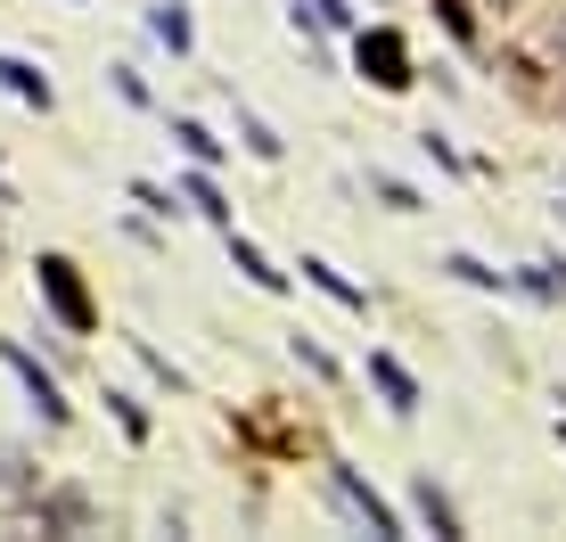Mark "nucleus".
Instances as JSON below:
<instances>
[{"label": "nucleus", "mask_w": 566, "mask_h": 542, "mask_svg": "<svg viewBox=\"0 0 566 542\" xmlns=\"http://www.w3.org/2000/svg\"><path fill=\"white\" fill-rule=\"evenodd\" d=\"M0 91H17V100H25V107H42V115H50V100H57V91H50V74H42V66H25V58H0Z\"/></svg>", "instance_id": "obj_8"}, {"label": "nucleus", "mask_w": 566, "mask_h": 542, "mask_svg": "<svg viewBox=\"0 0 566 542\" xmlns=\"http://www.w3.org/2000/svg\"><path fill=\"white\" fill-rule=\"evenodd\" d=\"M230 271H247L263 296H280V288H287V271H271V263H263V247H255V239H239V230H230Z\"/></svg>", "instance_id": "obj_10"}, {"label": "nucleus", "mask_w": 566, "mask_h": 542, "mask_svg": "<svg viewBox=\"0 0 566 542\" xmlns=\"http://www.w3.org/2000/svg\"><path fill=\"white\" fill-rule=\"evenodd\" d=\"M525 0H476V17H517Z\"/></svg>", "instance_id": "obj_23"}, {"label": "nucleus", "mask_w": 566, "mask_h": 542, "mask_svg": "<svg viewBox=\"0 0 566 542\" xmlns=\"http://www.w3.org/2000/svg\"><path fill=\"white\" fill-rule=\"evenodd\" d=\"M132 354L148 362V378H156V386H172V395H181V386H189V378H181V371H172V362H165V354H156V345H148V337H132Z\"/></svg>", "instance_id": "obj_18"}, {"label": "nucleus", "mask_w": 566, "mask_h": 542, "mask_svg": "<svg viewBox=\"0 0 566 542\" xmlns=\"http://www.w3.org/2000/svg\"><path fill=\"white\" fill-rule=\"evenodd\" d=\"M419 148H427V157H436L443 173H468V157H460V148H452V140H443V132H436V124H427V132H419Z\"/></svg>", "instance_id": "obj_20"}, {"label": "nucleus", "mask_w": 566, "mask_h": 542, "mask_svg": "<svg viewBox=\"0 0 566 542\" xmlns=\"http://www.w3.org/2000/svg\"><path fill=\"white\" fill-rule=\"evenodd\" d=\"M558 444H566V419H558Z\"/></svg>", "instance_id": "obj_25"}, {"label": "nucleus", "mask_w": 566, "mask_h": 542, "mask_svg": "<svg viewBox=\"0 0 566 542\" xmlns=\"http://www.w3.org/2000/svg\"><path fill=\"white\" fill-rule=\"evenodd\" d=\"M33 288H42V304L57 313V329H66V337H91V329H99V313H91V288H83V271H74L66 256H42V263H33Z\"/></svg>", "instance_id": "obj_1"}, {"label": "nucleus", "mask_w": 566, "mask_h": 542, "mask_svg": "<svg viewBox=\"0 0 566 542\" xmlns=\"http://www.w3.org/2000/svg\"><path fill=\"white\" fill-rule=\"evenodd\" d=\"M148 33H156V42H165L172 58H189V50H198V25H189V9H181V0H156V9H148Z\"/></svg>", "instance_id": "obj_6"}, {"label": "nucleus", "mask_w": 566, "mask_h": 542, "mask_svg": "<svg viewBox=\"0 0 566 542\" xmlns=\"http://www.w3.org/2000/svg\"><path fill=\"white\" fill-rule=\"evenodd\" d=\"M354 66H361V83H378V91H411V83H419L411 42H402L395 25H369L361 42H354Z\"/></svg>", "instance_id": "obj_2"}, {"label": "nucleus", "mask_w": 566, "mask_h": 542, "mask_svg": "<svg viewBox=\"0 0 566 542\" xmlns=\"http://www.w3.org/2000/svg\"><path fill=\"white\" fill-rule=\"evenodd\" d=\"M369 386L386 395V411H395V419H411V411H419V378L402 371L395 354H369Z\"/></svg>", "instance_id": "obj_5"}, {"label": "nucleus", "mask_w": 566, "mask_h": 542, "mask_svg": "<svg viewBox=\"0 0 566 542\" xmlns=\"http://www.w3.org/2000/svg\"><path fill=\"white\" fill-rule=\"evenodd\" d=\"M107 74H115V100H124V107H148V83L132 66H107Z\"/></svg>", "instance_id": "obj_21"}, {"label": "nucleus", "mask_w": 566, "mask_h": 542, "mask_svg": "<svg viewBox=\"0 0 566 542\" xmlns=\"http://www.w3.org/2000/svg\"><path fill=\"white\" fill-rule=\"evenodd\" d=\"M411 510H419L436 534H460V510H452V493H443L436 477H419V486H411Z\"/></svg>", "instance_id": "obj_11"}, {"label": "nucleus", "mask_w": 566, "mask_h": 542, "mask_svg": "<svg viewBox=\"0 0 566 542\" xmlns=\"http://www.w3.org/2000/svg\"><path fill=\"white\" fill-rule=\"evenodd\" d=\"M369 189H378V198L395 206V215H419V189H402L395 173H369Z\"/></svg>", "instance_id": "obj_19"}, {"label": "nucleus", "mask_w": 566, "mask_h": 542, "mask_svg": "<svg viewBox=\"0 0 566 542\" xmlns=\"http://www.w3.org/2000/svg\"><path fill=\"white\" fill-rule=\"evenodd\" d=\"M443 271L468 288H517V271H493V263H476V256H443Z\"/></svg>", "instance_id": "obj_16"}, {"label": "nucleus", "mask_w": 566, "mask_h": 542, "mask_svg": "<svg viewBox=\"0 0 566 542\" xmlns=\"http://www.w3.org/2000/svg\"><path fill=\"white\" fill-rule=\"evenodd\" d=\"M328 486H337V501L354 518H369V534H402V518H395V501H378V486L354 469V460H328Z\"/></svg>", "instance_id": "obj_3"}, {"label": "nucleus", "mask_w": 566, "mask_h": 542, "mask_svg": "<svg viewBox=\"0 0 566 542\" xmlns=\"http://www.w3.org/2000/svg\"><path fill=\"white\" fill-rule=\"evenodd\" d=\"M239 132H247V148H255V157H280V140H271L263 115H239Z\"/></svg>", "instance_id": "obj_22"}, {"label": "nucleus", "mask_w": 566, "mask_h": 542, "mask_svg": "<svg viewBox=\"0 0 566 542\" xmlns=\"http://www.w3.org/2000/svg\"><path fill=\"white\" fill-rule=\"evenodd\" d=\"M9 371L25 378V395H33V411H42V428H66V419H74V411H66V395H57V378L25 354V345H9Z\"/></svg>", "instance_id": "obj_4"}, {"label": "nucleus", "mask_w": 566, "mask_h": 542, "mask_svg": "<svg viewBox=\"0 0 566 542\" xmlns=\"http://www.w3.org/2000/svg\"><path fill=\"white\" fill-rule=\"evenodd\" d=\"M33 518H42L50 534H83V527H91V501L66 486V493H42V501H33Z\"/></svg>", "instance_id": "obj_7"}, {"label": "nucleus", "mask_w": 566, "mask_h": 542, "mask_svg": "<svg viewBox=\"0 0 566 542\" xmlns=\"http://www.w3.org/2000/svg\"><path fill=\"white\" fill-rule=\"evenodd\" d=\"M181 198L198 206L206 222H222V230H230V206H222V189H213V173H206V165H198V173H189V181H181Z\"/></svg>", "instance_id": "obj_12"}, {"label": "nucleus", "mask_w": 566, "mask_h": 542, "mask_svg": "<svg viewBox=\"0 0 566 542\" xmlns=\"http://www.w3.org/2000/svg\"><path fill=\"white\" fill-rule=\"evenodd\" d=\"M107 411H115V428H124L132 444H148V411H140V395H124V386H107Z\"/></svg>", "instance_id": "obj_17"}, {"label": "nucleus", "mask_w": 566, "mask_h": 542, "mask_svg": "<svg viewBox=\"0 0 566 542\" xmlns=\"http://www.w3.org/2000/svg\"><path fill=\"white\" fill-rule=\"evenodd\" d=\"M287 354H296V362H304V371L321 378V386H337V378H345V371H337V354H328L321 337H287Z\"/></svg>", "instance_id": "obj_15"}, {"label": "nucleus", "mask_w": 566, "mask_h": 542, "mask_svg": "<svg viewBox=\"0 0 566 542\" xmlns=\"http://www.w3.org/2000/svg\"><path fill=\"white\" fill-rule=\"evenodd\" d=\"M517 288L534 304H566V263H534V271H517Z\"/></svg>", "instance_id": "obj_13"}, {"label": "nucleus", "mask_w": 566, "mask_h": 542, "mask_svg": "<svg viewBox=\"0 0 566 542\" xmlns=\"http://www.w3.org/2000/svg\"><path fill=\"white\" fill-rule=\"evenodd\" d=\"M551 58L566 66V9H558V25H551Z\"/></svg>", "instance_id": "obj_24"}, {"label": "nucleus", "mask_w": 566, "mask_h": 542, "mask_svg": "<svg viewBox=\"0 0 566 542\" xmlns=\"http://www.w3.org/2000/svg\"><path fill=\"white\" fill-rule=\"evenodd\" d=\"M172 140H181L198 165H222V140H213V132L198 124V115H172Z\"/></svg>", "instance_id": "obj_14"}, {"label": "nucleus", "mask_w": 566, "mask_h": 542, "mask_svg": "<svg viewBox=\"0 0 566 542\" xmlns=\"http://www.w3.org/2000/svg\"><path fill=\"white\" fill-rule=\"evenodd\" d=\"M296 271H304V280H312V288H321V296H337V304H345V313H369V296H361V288H354V280H345V271H337V263H321V256H304Z\"/></svg>", "instance_id": "obj_9"}]
</instances>
